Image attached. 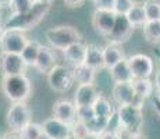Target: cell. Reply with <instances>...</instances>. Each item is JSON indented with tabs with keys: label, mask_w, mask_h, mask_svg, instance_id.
<instances>
[{
	"label": "cell",
	"mask_w": 160,
	"mask_h": 139,
	"mask_svg": "<svg viewBox=\"0 0 160 139\" xmlns=\"http://www.w3.org/2000/svg\"><path fill=\"white\" fill-rule=\"evenodd\" d=\"M84 63L88 67L96 70L104 68V60H103V49H100L96 45H88L87 46V54H85Z\"/></svg>",
	"instance_id": "19"
},
{
	"label": "cell",
	"mask_w": 160,
	"mask_h": 139,
	"mask_svg": "<svg viewBox=\"0 0 160 139\" xmlns=\"http://www.w3.org/2000/svg\"><path fill=\"white\" fill-rule=\"evenodd\" d=\"M3 139H22L21 138L20 132H15V131H10V132H6L4 135L2 137Z\"/></svg>",
	"instance_id": "36"
},
{
	"label": "cell",
	"mask_w": 160,
	"mask_h": 139,
	"mask_svg": "<svg viewBox=\"0 0 160 139\" xmlns=\"http://www.w3.org/2000/svg\"><path fill=\"white\" fill-rule=\"evenodd\" d=\"M2 91L8 100L17 103L28 100L32 92V85L25 74L4 75L2 79Z\"/></svg>",
	"instance_id": "2"
},
{
	"label": "cell",
	"mask_w": 160,
	"mask_h": 139,
	"mask_svg": "<svg viewBox=\"0 0 160 139\" xmlns=\"http://www.w3.org/2000/svg\"><path fill=\"white\" fill-rule=\"evenodd\" d=\"M143 36L149 43H160V21H146L143 24Z\"/></svg>",
	"instance_id": "26"
},
{
	"label": "cell",
	"mask_w": 160,
	"mask_h": 139,
	"mask_svg": "<svg viewBox=\"0 0 160 139\" xmlns=\"http://www.w3.org/2000/svg\"><path fill=\"white\" fill-rule=\"evenodd\" d=\"M95 117V111L92 106H85V107H77V121L81 122H88Z\"/></svg>",
	"instance_id": "31"
},
{
	"label": "cell",
	"mask_w": 160,
	"mask_h": 139,
	"mask_svg": "<svg viewBox=\"0 0 160 139\" xmlns=\"http://www.w3.org/2000/svg\"><path fill=\"white\" fill-rule=\"evenodd\" d=\"M155 86H156V95H158V97L159 100H160V68L159 71L156 72V78H155Z\"/></svg>",
	"instance_id": "37"
},
{
	"label": "cell",
	"mask_w": 160,
	"mask_h": 139,
	"mask_svg": "<svg viewBox=\"0 0 160 139\" xmlns=\"http://www.w3.org/2000/svg\"><path fill=\"white\" fill-rule=\"evenodd\" d=\"M7 124L11 131L21 132L31 122V110L25 102H17L10 106L7 111Z\"/></svg>",
	"instance_id": "5"
},
{
	"label": "cell",
	"mask_w": 160,
	"mask_h": 139,
	"mask_svg": "<svg viewBox=\"0 0 160 139\" xmlns=\"http://www.w3.org/2000/svg\"><path fill=\"white\" fill-rule=\"evenodd\" d=\"M128 67L131 70L132 77L135 78H149L153 74V60L146 54H134L127 58Z\"/></svg>",
	"instance_id": "8"
},
{
	"label": "cell",
	"mask_w": 160,
	"mask_h": 139,
	"mask_svg": "<svg viewBox=\"0 0 160 139\" xmlns=\"http://www.w3.org/2000/svg\"><path fill=\"white\" fill-rule=\"evenodd\" d=\"M54 66H56V54H54V52L48 46L41 45V49H39L38 57H36L33 67L41 74H48Z\"/></svg>",
	"instance_id": "17"
},
{
	"label": "cell",
	"mask_w": 160,
	"mask_h": 139,
	"mask_svg": "<svg viewBox=\"0 0 160 139\" xmlns=\"http://www.w3.org/2000/svg\"><path fill=\"white\" fill-rule=\"evenodd\" d=\"M142 6L146 21H160V0H145Z\"/></svg>",
	"instance_id": "27"
},
{
	"label": "cell",
	"mask_w": 160,
	"mask_h": 139,
	"mask_svg": "<svg viewBox=\"0 0 160 139\" xmlns=\"http://www.w3.org/2000/svg\"><path fill=\"white\" fill-rule=\"evenodd\" d=\"M132 4H134V0H116L113 11L117 15H125V13L132 7Z\"/></svg>",
	"instance_id": "32"
},
{
	"label": "cell",
	"mask_w": 160,
	"mask_h": 139,
	"mask_svg": "<svg viewBox=\"0 0 160 139\" xmlns=\"http://www.w3.org/2000/svg\"><path fill=\"white\" fill-rule=\"evenodd\" d=\"M48 83L53 91L56 92H66L68 91L74 83L72 71L67 68L66 66L56 64L48 74Z\"/></svg>",
	"instance_id": "6"
},
{
	"label": "cell",
	"mask_w": 160,
	"mask_h": 139,
	"mask_svg": "<svg viewBox=\"0 0 160 139\" xmlns=\"http://www.w3.org/2000/svg\"><path fill=\"white\" fill-rule=\"evenodd\" d=\"M116 0H93V4L96 10H109L113 11Z\"/></svg>",
	"instance_id": "33"
},
{
	"label": "cell",
	"mask_w": 160,
	"mask_h": 139,
	"mask_svg": "<svg viewBox=\"0 0 160 139\" xmlns=\"http://www.w3.org/2000/svg\"><path fill=\"white\" fill-rule=\"evenodd\" d=\"M45 38L52 45V47L58 49V50H64L66 47L74 45V43L81 42L82 36L74 27L60 25V27L49 28L45 32Z\"/></svg>",
	"instance_id": "4"
},
{
	"label": "cell",
	"mask_w": 160,
	"mask_h": 139,
	"mask_svg": "<svg viewBox=\"0 0 160 139\" xmlns=\"http://www.w3.org/2000/svg\"><path fill=\"white\" fill-rule=\"evenodd\" d=\"M25 63L22 61L20 54L14 53H2L0 54V70L4 75H18L24 74Z\"/></svg>",
	"instance_id": "10"
},
{
	"label": "cell",
	"mask_w": 160,
	"mask_h": 139,
	"mask_svg": "<svg viewBox=\"0 0 160 139\" xmlns=\"http://www.w3.org/2000/svg\"><path fill=\"white\" fill-rule=\"evenodd\" d=\"M117 118H118L121 134L125 135H137L141 134V129L143 125L142 109L132 104L118 106L117 109Z\"/></svg>",
	"instance_id": "3"
},
{
	"label": "cell",
	"mask_w": 160,
	"mask_h": 139,
	"mask_svg": "<svg viewBox=\"0 0 160 139\" xmlns=\"http://www.w3.org/2000/svg\"><path fill=\"white\" fill-rule=\"evenodd\" d=\"M39 49H41V43L38 41H28L27 46L24 47V50L21 52V58L25 63V66H33L38 57Z\"/></svg>",
	"instance_id": "25"
},
{
	"label": "cell",
	"mask_w": 160,
	"mask_h": 139,
	"mask_svg": "<svg viewBox=\"0 0 160 139\" xmlns=\"http://www.w3.org/2000/svg\"><path fill=\"white\" fill-rule=\"evenodd\" d=\"M38 139H50V138H49V137H46L45 134H42V135H41V137H39Z\"/></svg>",
	"instance_id": "44"
},
{
	"label": "cell",
	"mask_w": 160,
	"mask_h": 139,
	"mask_svg": "<svg viewBox=\"0 0 160 139\" xmlns=\"http://www.w3.org/2000/svg\"><path fill=\"white\" fill-rule=\"evenodd\" d=\"M107 124H109V120L102 118V117H96L95 116L91 121L85 122V127H87L89 134L93 135H102L104 131L107 129Z\"/></svg>",
	"instance_id": "28"
},
{
	"label": "cell",
	"mask_w": 160,
	"mask_h": 139,
	"mask_svg": "<svg viewBox=\"0 0 160 139\" xmlns=\"http://www.w3.org/2000/svg\"><path fill=\"white\" fill-rule=\"evenodd\" d=\"M53 117L71 127L77 121V106L70 100L60 99L53 106Z\"/></svg>",
	"instance_id": "13"
},
{
	"label": "cell",
	"mask_w": 160,
	"mask_h": 139,
	"mask_svg": "<svg viewBox=\"0 0 160 139\" xmlns=\"http://www.w3.org/2000/svg\"><path fill=\"white\" fill-rule=\"evenodd\" d=\"M29 39L21 31L4 29L3 35L0 36V49L2 53H14L21 54L24 47L27 46Z\"/></svg>",
	"instance_id": "7"
},
{
	"label": "cell",
	"mask_w": 160,
	"mask_h": 139,
	"mask_svg": "<svg viewBox=\"0 0 160 139\" xmlns=\"http://www.w3.org/2000/svg\"><path fill=\"white\" fill-rule=\"evenodd\" d=\"M0 139H3V138H0Z\"/></svg>",
	"instance_id": "46"
},
{
	"label": "cell",
	"mask_w": 160,
	"mask_h": 139,
	"mask_svg": "<svg viewBox=\"0 0 160 139\" xmlns=\"http://www.w3.org/2000/svg\"><path fill=\"white\" fill-rule=\"evenodd\" d=\"M20 134H21V138L22 139H38L42 134H43V131H42L41 124H36V122L31 121Z\"/></svg>",
	"instance_id": "29"
},
{
	"label": "cell",
	"mask_w": 160,
	"mask_h": 139,
	"mask_svg": "<svg viewBox=\"0 0 160 139\" xmlns=\"http://www.w3.org/2000/svg\"><path fill=\"white\" fill-rule=\"evenodd\" d=\"M125 139H145V138L141 137V134H137V135H128Z\"/></svg>",
	"instance_id": "41"
},
{
	"label": "cell",
	"mask_w": 160,
	"mask_h": 139,
	"mask_svg": "<svg viewBox=\"0 0 160 139\" xmlns=\"http://www.w3.org/2000/svg\"><path fill=\"white\" fill-rule=\"evenodd\" d=\"M132 29H134V27L128 22L125 15H117L114 27H113L112 32L107 35V39L110 41V43L120 45V43L125 42L128 38H130L131 33H132Z\"/></svg>",
	"instance_id": "12"
},
{
	"label": "cell",
	"mask_w": 160,
	"mask_h": 139,
	"mask_svg": "<svg viewBox=\"0 0 160 139\" xmlns=\"http://www.w3.org/2000/svg\"><path fill=\"white\" fill-rule=\"evenodd\" d=\"M66 139H78V138H77V137H74V135L70 134V135H68V137H67Z\"/></svg>",
	"instance_id": "45"
},
{
	"label": "cell",
	"mask_w": 160,
	"mask_h": 139,
	"mask_svg": "<svg viewBox=\"0 0 160 139\" xmlns=\"http://www.w3.org/2000/svg\"><path fill=\"white\" fill-rule=\"evenodd\" d=\"M82 139H100L99 135H93V134H88V135H85Z\"/></svg>",
	"instance_id": "40"
},
{
	"label": "cell",
	"mask_w": 160,
	"mask_h": 139,
	"mask_svg": "<svg viewBox=\"0 0 160 139\" xmlns=\"http://www.w3.org/2000/svg\"><path fill=\"white\" fill-rule=\"evenodd\" d=\"M3 32H4V24H3V21L0 20V36L3 35Z\"/></svg>",
	"instance_id": "43"
},
{
	"label": "cell",
	"mask_w": 160,
	"mask_h": 139,
	"mask_svg": "<svg viewBox=\"0 0 160 139\" xmlns=\"http://www.w3.org/2000/svg\"><path fill=\"white\" fill-rule=\"evenodd\" d=\"M103 60H104V68H112L117 63L124 60V53L118 45L110 43L103 49Z\"/></svg>",
	"instance_id": "20"
},
{
	"label": "cell",
	"mask_w": 160,
	"mask_h": 139,
	"mask_svg": "<svg viewBox=\"0 0 160 139\" xmlns=\"http://www.w3.org/2000/svg\"><path fill=\"white\" fill-rule=\"evenodd\" d=\"M63 54H64V58L68 63L74 64V66L82 64L85 60V54H87V45H84L82 42H77L64 49Z\"/></svg>",
	"instance_id": "18"
},
{
	"label": "cell",
	"mask_w": 160,
	"mask_h": 139,
	"mask_svg": "<svg viewBox=\"0 0 160 139\" xmlns=\"http://www.w3.org/2000/svg\"><path fill=\"white\" fill-rule=\"evenodd\" d=\"M33 4H35V0H11L10 8H11V13L24 14V13H28Z\"/></svg>",
	"instance_id": "30"
},
{
	"label": "cell",
	"mask_w": 160,
	"mask_h": 139,
	"mask_svg": "<svg viewBox=\"0 0 160 139\" xmlns=\"http://www.w3.org/2000/svg\"><path fill=\"white\" fill-rule=\"evenodd\" d=\"M11 0H0V8L2 7H10Z\"/></svg>",
	"instance_id": "39"
},
{
	"label": "cell",
	"mask_w": 160,
	"mask_h": 139,
	"mask_svg": "<svg viewBox=\"0 0 160 139\" xmlns=\"http://www.w3.org/2000/svg\"><path fill=\"white\" fill-rule=\"evenodd\" d=\"M49 7H50L49 4L35 2V4L32 6V8L28 13L24 14L11 13L3 22L4 24V29H14V31H21V32L32 29L33 27H36L43 20V17L49 11Z\"/></svg>",
	"instance_id": "1"
},
{
	"label": "cell",
	"mask_w": 160,
	"mask_h": 139,
	"mask_svg": "<svg viewBox=\"0 0 160 139\" xmlns=\"http://www.w3.org/2000/svg\"><path fill=\"white\" fill-rule=\"evenodd\" d=\"M117 14L114 11L109 10H95L92 15V27L95 28L98 33L107 36L112 32L113 27H114Z\"/></svg>",
	"instance_id": "9"
},
{
	"label": "cell",
	"mask_w": 160,
	"mask_h": 139,
	"mask_svg": "<svg viewBox=\"0 0 160 139\" xmlns=\"http://www.w3.org/2000/svg\"><path fill=\"white\" fill-rule=\"evenodd\" d=\"M99 96L96 86L93 83H87V85H78L75 93H74V104L77 107H85L92 106L95 100Z\"/></svg>",
	"instance_id": "14"
},
{
	"label": "cell",
	"mask_w": 160,
	"mask_h": 139,
	"mask_svg": "<svg viewBox=\"0 0 160 139\" xmlns=\"http://www.w3.org/2000/svg\"><path fill=\"white\" fill-rule=\"evenodd\" d=\"M42 125V131L46 137H49L50 139H66L71 134V127L66 122L57 120L56 117H52L43 121Z\"/></svg>",
	"instance_id": "11"
},
{
	"label": "cell",
	"mask_w": 160,
	"mask_h": 139,
	"mask_svg": "<svg viewBox=\"0 0 160 139\" xmlns=\"http://www.w3.org/2000/svg\"><path fill=\"white\" fill-rule=\"evenodd\" d=\"M152 103H153V109H155V110H156V113H158L159 116H160V100H159L158 97H155V99H153Z\"/></svg>",
	"instance_id": "38"
},
{
	"label": "cell",
	"mask_w": 160,
	"mask_h": 139,
	"mask_svg": "<svg viewBox=\"0 0 160 139\" xmlns=\"http://www.w3.org/2000/svg\"><path fill=\"white\" fill-rule=\"evenodd\" d=\"M92 109H93L95 116L96 117H102V118H106V120H109L116 111L113 109L112 103H110L104 96H102V95L98 96V99L95 100V103L92 104Z\"/></svg>",
	"instance_id": "24"
},
{
	"label": "cell",
	"mask_w": 160,
	"mask_h": 139,
	"mask_svg": "<svg viewBox=\"0 0 160 139\" xmlns=\"http://www.w3.org/2000/svg\"><path fill=\"white\" fill-rule=\"evenodd\" d=\"M110 77L114 81V83H121V82H131L134 79L131 74V70L128 67L127 60H121L120 63H117L114 67L110 68Z\"/></svg>",
	"instance_id": "21"
},
{
	"label": "cell",
	"mask_w": 160,
	"mask_h": 139,
	"mask_svg": "<svg viewBox=\"0 0 160 139\" xmlns=\"http://www.w3.org/2000/svg\"><path fill=\"white\" fill-rule=\"evenodd\" d=\"M113 99L118 106H125V104H132L135 100V92L132 88L131 82H121L114 83L112 91Z\"/></svg>",
	"instance_id": "16"
},
{
	"label": "cell",
	"mask_w": 160,
	"mask_h": 139,
	"mask_svg": "<svg viewBox=\"0 0 160 139\" xmlns=\"http://www.w3.org/2000/svg\"><path fill=\"white\" fill-rule=\"evenodd\" d=\"M100 139H122L120 137V134L117 132H112V131H104L102 135H99Z\"/></svg>",
	"instance_id": "34"
},
{
	"label": "cell",
	"mask_w": 160,
	"mask_h": 139,
	"mask_svg": "<svg viewBox=\"0 0 160 139\" xmlns=\"http://www.w3.org/2000/svg\"><path fill=\"white\" fill-rule=\"evenodd\" d=\"M63 2H64V4H66L67 7L75 8V7H79V6H81L85 0H63Z\"/></svg>",
	"instance_id": "35"
},
{
	"label": "cell",
	"mask_w": 160,
	"mask_h": 139,
	"mask_svg": "<svg viewBox=\"0 0 160 139\" xmlns=\"http://www.w3.org/2000/svg\"><path fill=\"white\" fill-rule=\"evenodd\" d=\"M35 2H38V3H45V4H49V6H50L52 3H53V0H35Z\"/></svg>",
	"instance_id": "42"
},
{
	"label": "cell",
	"mask_w": 160,
	"mask_h": 139,
	"mask_svg": "<svg viewBox=\"0 0 160 139\" xmlns=\"http://www.w3.org/2000/svg\"><path fill=\"white\" fill-rule=\"evenodd\" d=\"M125 18L132 27H141L146 22V15L145 10H143L142 3H134L132 7L125 13Z\"/></svg>",
	"instance_id": "23"
},
{
	"label": "cell",
	"mask_w": 160,
	"mask_h": 139,
	"mask_svg": "<svg viewBox=\"0 0 160 139\" xmlns=\"http://www.w3.org/2000/svg\"><path fill=\"white\" fill-rule=\"evenodd\" d=\"M131 85L135 92V100L132 103V106L142 109L145 99L149 97L153 92V82L149 78H135L131 81Z\"/></svg>",
	"instance_id": "15"
},
{
	"label": "cell",
	"mask_w": 160,
	"mask_h": 139,
	"mask_svg": "<svg viewBox=\"0 0 160 139\" xmlns=\"http://www.w3.org/2000/svg\"><path fill=\"white\" fill-rule=\"evenodd\" d=\"M95 71L93 68L88 67L85 63L74 66L72 68V77L74 81L78 82V85H87V83H93L95 81Z\"/></svg>",
	"instance_id": "22"
}]
</instances>
